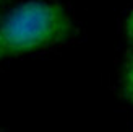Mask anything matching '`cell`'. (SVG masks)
Instances as JSON below:
<instances>
[{"mask_svg": "<svg viewBox=\"0 0 133 132\" xmlns=\"http://www.w3.org/2000/svg\"><path fill=\"white\" fill-rule=\"evenodd\" d=\"M122 87L123 95L128 101L133 103V52L127 57L123 65V75H122Z\"/></svg>", "mask_w": 133, "mask_h": 132, "instance_id": "obj_2", "label": "cell"}, {"mask_svg": "<svg viewBox=\"0 0 133 132\" xmlns=\"http://www.w3.org/2000/svg\"><path fill=\"white\" fill-rule=\"evenodd\" d=\"M125 29H127V36H128V41L133 46V11L128 15L127 18V23H125Z\"/></svg>", "mask_w": 133, "mask_h": 132, "instance_id": "obj_3", "label": "cell"}, {"mask_svg": "<svg viewBox=\"0 0 133 132\" xmlns=\"http://www.w3.org/2000/svg\"><path fill=\"white\" fill-rule=\"evenodd\" d=\"M73 33V23L63 7L47 0H31L0 23V59L63 43Z\"/></svg>", "mask_w": 133, "mask_h": 132, "instance_id": "obj_1", "label": "cell"}, {"mask_svg": "<svg viewBox=\"0 0 133 132\" xmlns=\"http://www.w3.org/2000/svg\"><path fill=\"white\" fill-rule=\"evenodd\" d=\"M0 2H2V0H0Z\"/></svg>", "mask_w": 133, "mask_h": 132, "instance_id": "obj_4", "label": "cell"}]
</instances>
